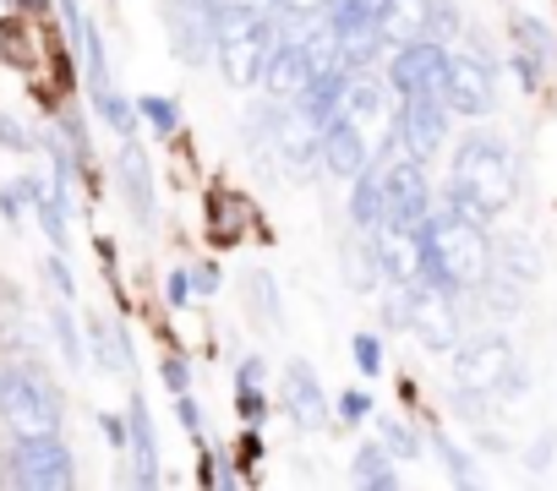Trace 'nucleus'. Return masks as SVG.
Listing matches in <instances>:
<instances>
[{
    "label": "nucleus",
    "instance_id": "obj_1",
    "mask_svg": "<svg viewBox=\"0 0 557 491\" xmlns=\"http://www.w3.org/2000/svg\"><path fill=\"white\" fill-rule=\"evenodd\" d=\"M421 279L426 285H443L454 295H470V290H486L492 285V268H497V240L486 235L481 218L459 213V207H437L421 229Z\"/></svg>",
    "mask_w": 557,
    "mask_h": 491
},
{
    "label": "nucleus",
    "instance_id": "obj_2",
    "mask_svg": "<svg viewBox=\"0 0 557 491\" xmlns=\"http://www.w3.org/2000/svg\"><path fill=\"white\" fill-rule=\"evenodd\" d=\"M513 191H519V169H513L508 137L465 131L459 148H454V164H448V207L492 224L497 213H508Z\"/></svg>",
    "mask_w": 557,
    "mask_h": 491
},
{
    "label": "nucleus",
    "instance_id": "obj_3",
    "mask_svg": "<svg viewBox=\"0 0 557 491\" xmlns=\"http://www.w3.org/2000/svg\"><path fill=\"white\" fill-rule=\"evenodd\" d=\"M285 23L273 7H224L219 17V34H213V61L224 72V83L235 88H262V72L278 50V39H285Z\"/></svg>",
    "mask_w": 557,
    "mask_h": 491
},
{
    "label": "nucleus",
    "instance_id": "obj_4",
    "mask_svg": "<svg viewBox=\"0 0 557 491\" xmlns=\"http://www.w3.org/2000/svg\"><path fill=\"white\" fill-rule=\"evenodd\" d=\"M454 388L475 399H513L530 388V372H524V355H513L503 333H481L454 350Z\"/></svg>",
    "mask_w": 557,
    "mask_h": 491
},
{
    "label": "nucleus",
    "instance_id": "obj_5",
    "mask_svg": "<svg viewBox=\"0 0 557 491\" xmlns=\"http://www.w3.org/2000/svg\"><path fill=\"white\" fill-rule=\"evenodd\" d=\"M61 393L39 366H0V420L12 437H55L61 431Z\"/></svg>",
    "mask_w": 557,
    "mask_h": 491
},
{
    "label": "nucleus",
    "instance_id": "obj_6",
    "mask_svg": "<svg viewBox=\"0 0 557 491\" xmlns=\"http://www.w3.org/2000/svg\"><path fill=\"white\" fill-rule=\"evenodd\" d=\"M448 104L465 121H486L497 110V66L481 34H465V50H454L448 61Z\"/></svg>",
    "mask_w": 557,
    "mask_h": 491
},
{
    "label": "nucleus",
    "instance_id": "obj_7",
    "mask_svg": "<svg viewBox=\"0 0 557 491\" xmlns=\"http://www.w3.org/2000/svg\"><path fill=\"white\" fill-rule=\"evenodd\" d=\"M437 213L432 202V180L421 169V159H388V175H383V229H421L426 218Z\"/></svg>",
    "mask_w": 557,
    "mask_h": 491
},
{
    "label": "nucleus",
    "instance_id": "obj_8",
    "mask_svg": "<svg viewBox=\"0 0 557 491\" xmlns=\"http://www.w3.org/2000/svg\"><path fill=\"white\" fill-rule=\"evenodd\" d=\"M405 301H410V333H416L426 350L448 355V350L465 344V323H459V295H454V290L421 279V285L405 290Z\"/></svg>",
    "mask_w": 557,
    "mask_h": 491
},
{
    "label": "nucleus",
    "instance_id": "obj_9",
    "mask_svg": "<svg viewBox=\"0 0 557 491\" xmlns=\"http://www.w3.org/2000/svg\"><path fill=\"white\" fill-rule=\"evenodd\" d=\"M7 480L55 491V486H72L77 480V458L61 442V431L55 437H17V448L7 453Z\"/></svg>",
    "mask_w": 557,
    "mask_h": 491
},
{
    "label": "nucleus",
    "instance_id": "obj_10",
    "mask_svg": "<svg viewBox=\"0 0 557 491\" xmlns=\"http://www.w3.org/2000/svg\"><path fill=\"white\" fill-rule=\"evenodd\" d=\"M448 121H454L448 93H410V99H399V110H394L399 148H405L410 159H421V164H426V159L448 142Z\"/></svg>",
    "mask_w": 557,
    "mask_h": 491
},
{
    "label": "nucleus",
    "instance_id": "obj_11",
    "mask_svg": "<svg viewBox=\"0 0 557 491\" xmlns=\"http://www.w3.org/2000/svg\"><path fill=\"white\" fill-rule=\"evenodd\" d=\"M448 61H454V50L443 39H416V45L394 50L383 77H388V88L399 99H410V93H448Z\"/></svg>",
    "mask_w": 557,
    "mask_h": 491
},
{
    "label": "nucleus",
    "instance_id": "obj_12",
    "mask_svg": "<svg viewBox=\"0 0 557 491\" xmlns=\"http://www.w3.org/2000/svg\"><path fill=\"white\" fill-rule=\"evenodd\" d=\"M278 410L290 415L296 431H329V426H334V415H329V393H323L312 361L296 355V361L285 366V377H278Z\"/></svg>",
    "mask_w": 557,
    "mask_h": 491
},
{
    "label": "nucleus",
    "instance_id": "obj_13",
    "mask_svg": "<svg viewBox=\"0 0 557 491\" xmlns=\"http://www.w3.org/2000/svg\"><path fill=\"white\" fill-rule=\"evenodd\" d=\"M372 159H377V142L339 110V115L323 126V169H329L334 180H356Z\"/></svg>",
    "mask_w": 557,
    "mask_h": 491
},
{
    "label": "nucleus",
    "instance_id": "obj_14",
    "mask_svg": "<svg viewBox=\"0 0 557 491\" xmlns=\"http://www.w3.org/2000/svg\"><path fill=\"white\" fill-rule=\"evenodd\" d=\"M312 77H318V61L307 55V45L296 34H285V39H278V50H273V61H268V72H262V93L296 104Z\"/></svg>",
    "mask_w": 557,
    "mask_h": 491
},
{
    "label": "nucleus",
    "instance_id": "obj_15",
    "mask_svg": "<svg viewBox=\"0 0 557 491\" xmlns=\"http://www.w3.org/2000/svg\"><path fill=\"white\" fill-rule=\"evenodd\" d=\"M115 180H121V197H126V207H132V218L137 224H153V164H148V153H143V142H132V137H121V148H115Z\"/></svg>",
    "mask_w": 557,
    "mask_h": 491
},
{
    "label": "nucleus",
    "instance_id": "obj_16",
    "mask_svg": "<svg viewBox=\"0 0 557 491\" xmlns=\"http://www.w3.org/2000/svg\"><path fill=\"white\" fill-rule=\"evenodd\" d=\"M432 12L437 0H377V28H383V45H416V39H432Z\"/></svg>",
    "mask_w": 557,
    "mask_h": 491
},
{
    "label": "nucleus",
    "instance_id": "obj_17",
    "mask_svg": "<svg viewBox=\"0 0 557 491\" xmlns=\"http://www.w3.org/2000/svg\"><path fill=\"white\" fill-rule=\"evenodd\" d=\"M126 426H132V442H126V453H132V486H159V437H153V420H148V404H143V393H132V410H126Z\"/></svg>",
    "mask_w": 557,
    "mask_h": 491
},
{
    "label": "nucleus",
    "instance_id": "obj_18",
    "mask_svg": "<svg viewBox=\"0 0 557 491\" xmlns=\"http://www.w3.org/2000/svg\"><path fill=\"white\" fill-rule=\"evenodd\" d=\"M383 175H388V153H377L361 175H356V191H350V224L361 235L383 229Z\"/></svg>",
    "mask_w": 557,
    "mask_h": 491
},
{
    "label": "nucleus",
    "instance_id": "obj_19",
    "mask_svg": "<svg viewBox=\"0 0 557 491\" xmlns=\"http://www.w3.org/2000/svg\"><path fill=\"white\" fill-rule=\"evenodd\" d=\"M350 480L356 486H367V491H394L399 486V464H394V448L377 437V442H367L356 458H350Z\"/></svg>",
    "mask_w": 557,
    "mask_h": 491
},
{
    "label": "nucleus",
    "instance_id": "obj_20",
    "mask_svg": "<svg viewBox=\"0 0 557 491\" xmlns=\"http://www.w3.org/2000/svg\"><path fill=\"white\" fill-rule=\"evenodd\" d=\"M262 355H246L240 366H235V410H240V420L246 426H262L268 420V399H262Z\"/></svg>",
    "mask_w": 557,
    "mask_h": 491
},
{
    "label": "nucleus",
    "instance_id": "obj_21",
    "mask_svg": "<svg viewBox=\"0 0 557 491\" xmlns=\"http://www.w3.org/2000/svg\"><path fill=\"white\" fill-rule=\"evenodd\" d=\"M508 39H513L519 50H530L535 61L557 66V34H552L541 17H530V12H513V17H508Z\"/></svg>",
    "mask_w": 557,
    "mask_h": 491
},
{
    "label": "nucleus",
    "instance_id": "obj_22",
    "mask_svg": "<svg viewBox=\"0 0 557 491\" xmlns=\"http://www.w3.org/2000/svg\"><path fill=\"white\" fill-rule=\"evenodd\" d=\"M88 344H94V355H99V366H104V372H115V377H126V372H132L126 328H115V323H88Z\"/></svg>",
    "mask_w": 557,
    "mask_h": 491
},
{
    "label": "nucleus",
    "instance_id": "obj_23",
    "mask_svg": "<svg viewBox=\"0 0 557 491\" xmlns=\"http://www.w3.org/2000/svg\"><path fill=\"white\" fill-rule=\"evenodd\" d=\"M432 448H437V464L448 469V480H454V486H481V469L470 464V453H465L443 426H432Z\"/></svg>",
    "mask_w": 557,
    "mask_h": 491
},
{
    "label": "nucleus",
    "instance_id": "obj_24",
    "mask_svg": "<svg viewBox=\"0 0 557 491\" xmlns=\"http://www.w3.org/2000/svg\"><path fill=\"white\" fill-rule=\"evenodd\" d=\"M137 115H143L159 137H175V131H181V104L164 99V93H143V99H137Z\"/></svg>",
    "mask_w": 557,
    "mask_h": 491
},
{
    "label": "nucleus",
    "instance_id": "obj_25",
    "mask_svg": "<svg viewBox=\"0 0 557 491\" xmlns=\"http://www.w3.org/2000/svg\"><path fill=\"white\" fill-rule=\"evenodd\" d=\"M50 328H55V344H61V355H66V366H72V372H83V361H88V350H83V333H77V323H72V312H66V306H55V312H50Z\"/></svg>",
    "mask_w": 557,
    "mask_h": 491
},
{
    "label": "nucleus",
    "instance_id": "obj_26",
    "mask_svg": "<svg viewBox=\"0 0 557 491\" xmlns=\"http://www.w3.org/2000/svg\"><path fill=\"white\" fill-rule=\"evenodd\" d=\"M508 66H513V77H519V88H524V93H541V88H546V72H552V66H546V61H535L530 50H519V45H513V50H508Z\"/></svg>",
    "mask_w": 557,
    "mask_h": 491
},
{
    "label": "nucleus",
    "instance_id": "obj_27",
    "mask_svg": "<svg viewBox=\"0 0 557 491\" xmlns=\"http://www.w3.org/2000/svg\"><path fill=\"white\" fill-rule=\"evenodd\" d=\"M246 306L262 312V323H278V290H273L268 274H251V279H246Z\"/></svg>",
    "mask_w": 557,
    "mask_h": 491
},
{
    "label": "nucleus",
    "instance_id": "obj_28",
    "mask_svg": "<svg viewBox=\"0 0 557 491\" xmlns=\"http://www.w3.org/2000/svg\"><path fill=\"white\" fill-rule=\"evenodd\" d=\"M350 361H356L361 377H377V372H383V339H377V333H356V339H350Z\"/></svg>",
    "mask_w": 557,
    "mask_h": 491
},
{
    "label": "nucleus",
    "instance_id": "obj_29",
    "mask_svg": "<svg viewBox=\"0 0 557 491\" xmlns=\"http://www.w3.org/2000/svg\"><path fill=\"white\" fill-rule=\"evenodd\" d=\"M377 437H383V442L394 448V458H421V437H416L410 426H399V420H388V415H383Z\"/></svg>",
    "mask_w": 557,
    "mask_h": 491
},
{
    "label": "nucleus",
    "instance_id": "obj_30",
    "mask_svg": "<svg viewBox=\"0 0 557 491\" xmlns=\"http://www.w3.org/2000/svg\"><path fill=\"white\" fill-rule=\"evenodd\" d=\"M159 382H164L170 393H191V366H186V355H164V361H159Z\"/></svg>",
    "mask_w": 557,
    "mask_h": 491
},
{
    "label": "nucleus",
    "instance_id": "obj_31",
    "mask_svg": "<svg viewBox=\"0 0 557 491\" xmlns=\"http://www.w3.org/2000/svg\"><path fill=\"white\" fill-rule=\"evenodd\" d=\"M367 415H372V393H367V388H345V393H339V420H345V426H361Z\"/></svg>",
    "mask_w": 557,
    "mask_h": 491
},
{
    "label": "nucleus",
    "instance_id": "obj_32",
    "mask_svg": "<svg viewBox=\"0 0 557 491\" xmlns=\"http://www.w3.org/2000/svg\"><path fill=\"white\" fill-rule=\"evenodd\" d=\"M268 7L278 12V17H290V23H307V17H318V12H329L334 0H268Z\"/></svg>",
    "mask_w": 557,
    "mask_h": 491
},
{
    "label": "nucleus",
    "instance_id": "obj_33",
    "mask_svg": "<svg viewBox=\"0 0 557 491\" xmlns=\"http://www.w3.org/2000/svg\"><path fill=\"white\" fill-rule=\"evenodd\" d=\"M459 28H465V23H459V12H454V0H437V12H432V39L448 45Z\"/></svg>",
    "mask_w": 557,
    "mask_h": 491
},
{
    "label": "nucleus",
    "instance_id": "obj_34",
    "mask_svg": "<svg viewBox=\"0 0 557 491\" xmlns=\"http://www.w3.org/2000/svg\"><path fill=\"white\" fill-rule=\"evenodd\" d=\"M45 279L55 285V295H61V301H72V295H77V285H72V268L61 263V252H55V257L45 263Z\"/></svg>",
    "mask_w": 557,
    "mask_h": 491
},
{
    "label": "nucleus",
    "instance_id": "obj_35",
    "mask_svg": "<svg viewBox=\"0 0 557 491\" xmlns=\"http://www.w3.org/2000/svg\"><path fill=\"white\" fill-rule=\"evenodd\" d=\"M23 207H28V197H23L17 180H12V186H0V213H7V224H23Z\"/></svg>",
    "mask_w": 557,
    "mask_h": 491
},
{
    "label": "nucleus",
    "instance_id": "obj_36",
    "mask_svg": "<svg viewBox=\"0 0 557 491\" xmlns=\"http://www.w3.org/2000/svg\"><path fill=\"white\" fill-rule=\"evenodd\" d=\"M175 420H181L191 437H202V410H197V399H191V393H175Z\"/></svg>",
    "mask_w": 557,
    "mask_h": 491
},
{
    "label": "nucleus",
    "instance_id": "obj_37",
    "mask_svg": "<svg viewBox=\"0 0 557 491\" xmlns=\"http://www.w3.org/2000/svg\"><path fill=\"white\" fill-rule=\"evenodd\" d=\"M191 295H197V290H191V274H170V279H164V301H170V306H186Z\"/></svg>",
    "mask_w": 557,
    "mask_h": 491
},
{
    "label": "nucleus",
    "instance_id": "obj_38",
    "mask_svg": "<svg viewBox=\"0 0 557 491\" xmlns=\"http://www.w3.org/2000/svg\"><path fill=\"white\" fill-rule=\"evenodd\" d=\"M191 290H197V295H213V290H219V268H213V263L191 268Z\"/></svg>",
    "mask_w": 557,
    "mask_h": 491
},
{
    "label": "nucleus",
    "instance_id": "obj_39",
    "mask_svg": "<svg viewBox=\"0 0 557 491\" xmlns=\"http://www.w3.org/2000/svg\"><path fill=\"white\" fill-rule=\"evenodd\" d=\"M0 142L17 148V153H28V131H23V126H12V121H0Z\"/></svg>",
    "mask_w": 557,
    "mask_h": 491
},
{
    "label": "nucleus",
    "instance_id": "obj_40",
    "mask_svg": "<svg viewBox=\"0 0 557 491\" xmlns=\"http://www.w3.org/2000/svg\"><path fill=\"white\" fill-rule=\"evenodd\" d=\"M546 458H552V431H541V442L530 453V469H546Z\"/></svg>",
    "mask_w": 557,
    "mask_h": 491
}]
</instances>
